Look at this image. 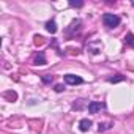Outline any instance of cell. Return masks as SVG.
Returning a JSON list of instances; mask_svg holds the SVG:
<instances>
[{
	"label": "cell",
	"instance_id": "8",
	"mask_svg": "<svg viewBox=\"0 0 134 134\" xmlns=\"http://www.w3.org/2000/svg\"><path fill=\"white\" fill-rule=\"evenodd\" d=\"M84 107H85V99H79V101H76L73 104V109H77V110H81Z\"/></svg>",
	"mask_w": 134,
	"mask_h": 134
},
{
	"label": "cell",
	"instance_id": "11",
	"mask_svg": "<svg viewBox=\"0 0 134 134\" xmlns=\"http://www.w3.org/2000/svg\"><path fill=\"white\" fill-rule=\"evenodd\" d=\"M70 7H74V8H81V7H84V2H74V0H71V2H70Z\"/></svg>",
	"mask_w": 134,
	"mask_h": 134
},
{
	"label": "cell",
	"instance_id": "3",
	"mask_svg": "<svg viewBox=\"0 0 134 134\" xmlns=\"http://www.w3.org/2000/svg\"><path fill=\"white\" fill-rule=\"evenodd\" d=\"M65 82L68 85H79V84H84V79L81 76H76V74H66Z\"/></svg>",
	"mask_w": 134,
	"mask_h": 134
},
{
	"label": "cell",
	"instance_id": "5",
	"mask_svg": "<svg viewBox=\"0 0 134 134\" xmlns=\"http://www.w3.org/2000/svg\"><path fill=\"white\" fill-rule=\"evenodd\" d=\"M47 62H46V57H44V54L43 52H38V55L35 57V60H33V65H46Z\"/></svg>",
	"mask_w": 134,
	"mask_h": 134
},
{
	"label": "cell",
	"instance_id": "2",
	"mask_svg": "<svg viewBox=\"0 0 134 134\" xmlns=\"http://www.w3.org/2000/svg\"><path fill=\"white\" fill-rule=\"evenodd\" d=\"M88 112L90 114H98V112H101V110H104L106 109V104L104 103H99V101H92V103H88Z\"/></svg>",
	"mask_w": 134,
	"mask_h": 134
},
{
	"label": "cell",
	"instance_id": "14",
	"mask_svg": "<svg viewBox=\"0 0 134 134\" xmlns=\"http://www.w3.org/2000/svg\"><path fill=\"white\" fill-rule=\"evenodd\" d=\"M63 90H65V87H63V85H60V84H58V85H55V92H63Z\"/></svg>",
	"mask_w": 134,
	"mask_h": 134
},
{
	"label": "cell",
	"instance_id": "7",
	"mask_svg": "<svg viewBox=\"0 0 134 134\" xmlns=\"http://www.w3.org/2000/svg\"><path fill=\"white\" fill-rule=\"evenodd\" d=\"M125 43H126L128 46L134 47V35H132V33H126V36H125Z\"/></svg>",
	"mask_w": 134,
	"mask_h": 134
},
{
	"label": "cell",
	"instance_id": "10",
	"mask_svg": "<svg viewBox=\"0 0 134 134\" xmlns=\"http://www.w3.org/2000/svg\"><path fill=\"white\" fill-rule=\"evenodd\" d=\"M41 81H43L44 84H49V82H52V81H54V77H52V76H49V74H44V76H41Z\"/></svg>",
	"mask_w": 134,
	"mask_h": 134
},
{
	"label": "cell",
	"instance_id": "4",
	"mask_svg": "<svg viewBox=\"0 0 134 134\" xmlns=\"http://www.w3.org/2000/svg\"><path fill=\"white\" fill-rule=\"evenodd\" d=\"M90 126H92V120H88V118H82V120L79 121V129H81L82 132H87V131L90 129Z\"/></svg>",
	"mask_w": 134,
	"mask_h": 134
},
{
	"label": "cell",
	"instance_id": "13",
	"mask_svg": "<svg viewBox=\"0 0 134 134\" xmlns=\"http://www.w3.org/2000/svg\"><path fill=\"white\" fill-rule=\"evenodd\" d=\"M109 128H110L109 125H101V123H99V128H98V129H99V132H101V131H104V129H109Z\"/></svg>",
	"mask_w": 134,
	"mask_h": 134
},
{
	"label": "cell",
	"instance_id": "6",
	"mask_svg": "<svg viewBox=\"0 0 134 134\" xmlns=\"http://www.w3.org/2000/svg\"><path fill=\"white\" fill-rule=\"evenodd\" d=\"M46 30H47L49 33H52V35H54V33L57 32V25H55V21H49V22L46 24Z\"/></svg>",
	"mask_w": 134,
	"mask_h": 134
},
{
	"label": "cell",
	"instance_id": "1",
	"mask_svg": "<svg viewBox=\"0 0 134 134\" xmlns=\"http://www.w3.org/2000/svg\"><path fill=\"white\" fill-rule=\"evenodd\" d=\"M103 24L107 27V29H115L120 25V18L117 14H112V13H106L103 14Z\"/></svg>",
	"mask_w": 134,
	"mask_h": 134
},
{
	"label": "cell",
	"instance_id": "9",
	"mask_svg": "<svg viewBox=\"0 0 134 134\" xmlns=\"http://www.w3.org/2000/svg\"><path fill=\"white\" fill-rule=\"evenodd\" d=\"M110 84H115V82H121V81H125V76H120V74H115V77H109L107 79Z\"/></svg>",
	"mask_w": 134,
	"mask_h": 134
},
{
	"label": "cell",
	"instance_id": "12",
	"mask_svg": "<svg viewBox=\"0 0 134 134\" xmlns=\"http://www.w3.org/2000/svg\"><path fill=\"white\" fill-rule=\"evenodd\" d=\"M5 96H7V98H13V101L18 98V95H16L14 92H8V93H5Z\"/></svg>",
	"mask_w": 134,
	"mask_h": 134
}]
</instances>
